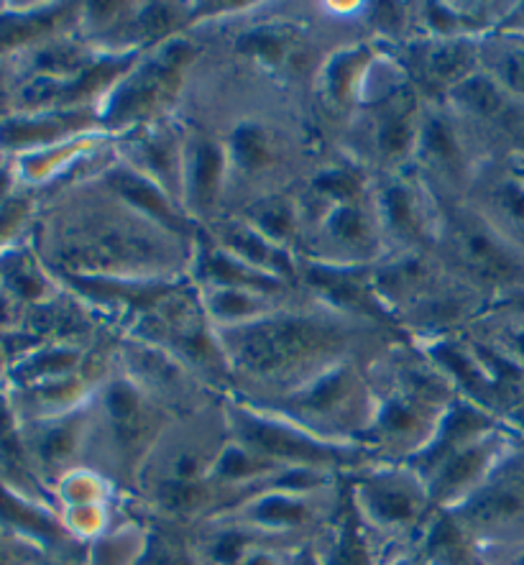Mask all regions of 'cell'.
<instances>
[{
    "instance_id": "1",
    "label": "cell",
    "mask_w": 524,
    "mask_h": 565,
    "mask_svg": "<svg viewBox=\"0 0 524 565\" xmlns=\"http://www.w3.org/2000/svg\"><path fill=\"white\" fill-rule=\"evenodd\" d=\"M328 341L330 335L325 330L312 322H269V326L248 333L246 341L240 343V361L259 374H271V371L292 366L302 356H310Z\"/></svg>"
},
{
    "instance_id": "2",
    "label": "cell",
    "mask_w": 524,
    "mask_h": 565,
    "mask_svg": "<svg viewBox=\"0 0 524 565\" xmlns=\"http://www.w3.org/2000/svg\"><path fill=\"white\" fill-rule=\"evenodd\" d=\"M463 514L475 530L524 535V473L512 471L486 483L471 497Z\"/></svg>"
},
{
    "instance_id": "3",
    "label": "cell",
    "mask_w": 524,
    "mask_h": 565,
    "mask_svg": "<svg viewBox=\"0 0 524 565\" xmlns=\"http://www.w3.org/2000/svg\"><path fill=\"white\" fill-rule=\"evenodd\" d=\"M238 430L244 443L261 454L269 461H295V463H328L335 461L338 454L330 446L304 438V435L281 427L277 423H266L254 415L238 417Z\"/></svg>"
},
{
    "instance_id": "4",
    "label": "cell",
    "mask_w": 524,
    "mask_h": 565,
    "mask_svg": "<svg viewBox=\"0 0 524 565\" xmlns=\"http://www.w3.org/2000/svg\"><path fill=\"white\" fill-rule=\"evenodd\" d=\"M366 510L384 524H407L419 514V494L413 483L378 476L364 487Z\"/></svg>"
},
{
    "instance_id": "5",
    "label": "cell",
    "mask_w": 524,
    "mask_h": 565,
    "mask_svg": "<svg viewBox=\"0 0 524 565\" xmlns=\"http://www.w3.org/2000/svg\"><path fill=\"white\" fill-rule=\"evenodd\" d=\"M108 417L120 446L126 450L141 446V438L149 433V412L131 386L116 384L108 392Z\"/></svg>"
},
{
    "instance_id": "6",
    "label": "cell",
    "mask_w": 524,
    "mask_h": 565,
    "mask_svg": "<svg viewBox=\"0 0 524 565\" xmlns=\"http://www.w3.org/2000/svg\"><path fill=\"white\" fill-rule=\"evenodd\" d=\"M491 456H494V450H491L486 440H475L471 446L466 443V446L453 450V454H448L442 458L446 463L440 466V479L435 481V494L448 497L469 487L471 481H475L483 473Z\"/></svg>"
},
{
    "instance_id": "7",
    "label": "cell",
    "mask_w": 524,
    "mask_h": 565,
    "mask_svg": "<svg viewBox=\"0 0 524 565\" xmlns=\"http://www.w3.org/2000/svg\"><path fill=\"white\" fill-rule=\"evenodd\" d=\"M271 466H274V461L264 458L261 454H256L254 448L244 450L240 446H228L221 454V458L215 461L213 471L217 479L238 481V479H254V476L269 471Z\"/></svg>"
},
{
    "instance_id": "8",
    "label": "cell",
    "mask_w": 524,
    "mask_h": 565,
    "mask_svg": "<svg viewBox=\"0 0 524 565\" xmlns=\"http://www.w3.org/2000/svg\"><path fill=\"white\" fill-rule=\"evenodd\" d=\"M254 516H256V522H261V524L297 527V524L310 520V507L304 502H297L295 497L271 494V497H264L261 502L254 507Z\"/></svg>"
},
{
    "instance_id": "9",
    "label": "cell",
    "mask_w": 524,
    "mask_h": 565,
    "mask_svg": "<svg viewBox=\"0 0 524 565\" xmlns=\"http://www.w3.org/2000/svg\"><path fill=\"white\" fill-rule=\"evenodd\" d=\"M466 254H469V258L479 269L491 274V277H510V274L517 271L512 258L502 248H496L494 241L475 231L466 233Z\"/></svg>"
},
{
    "instance_id": "10",
    "label": "cell",
    "mask_w": 524,
    "mask_h": 565,
    "mask_svg": "<svg viewBox=\"0 0 524 565\" xmlns=\"http://www.w3.org/2000/svg\"><path fill=\"white\" fill-rule=\"evenodd\" d=\"M368 561V547L359 524L353 520L343 522L341 537H338L333 553H330L328 565H371Z\"/></svg>"
},
{
    "instance_id": "11",
    "label": "cell",
    "mask_w": 524,
    "mask_h": 565,
    "mask_svg": "<svg viewBox=\"0 0 524 565\" xmlns=\"http://www.w3.org/2000/svg\"><path fill=\"white\" fill-rule=\"evenodd\" d=\"M120 188V192H124L126 198H131L133 203H139L141 207H147V210H151V213L154 215H159L161 221H164L167 225H174V217H172V213H169V207L164 205V200L159 198V192H154L149 188V184H143V182H139L136 180V177H131V174H120V177H116V180H113Z\"/></svg>"
},
{
    "instance_id": "12",
    "label": "cell",
    "mask_w": 524,
    "mask_h": 565,
    "mask_svg": "<svg viewBox=\"0 0 524 565\" xmlns=\"http://www.w3.org/2000/svg\"><path fill=\"white\" fill-rule=\"evenodd\" d=\"M217 172H221V154L213 143H203L197 154V174H195V188L200 198H210L213 195L215 184H217Z\"/></svg>"
},
{
    "instance_id": "13",
    "label": "cell",
    "mask_w": 524,
    "mask_h": 565,
    "mask_svg": "<svg viewBox=\"0 0 524 565\" xmlns=\"http://www.w3.org/2000/svg\"><path fill=\"white\" fill-rule=\"evenodd\" d=\"M34 545L0 527V565H42L34 558Z\"/></svg>"
},
{
    "instance_id": "14",
    "label": "cell",
    "mask_w": 524,
    "mask_h": 565,
    "mask_svg": "<svg viewBox=\"0 0 524 565\" xmlns=\"http://www.w3.org/2000/svg\"><path fill=\"white\" fill-rule=\"evenodd\" d=\"M236 154L240 159V164H246L248 169L264 164L266 159L264 136L256 131V128H240L236 134Z\"/></svg>"
},
{
    "instance_id": "15",
    "label": "cell",
    "mask_w": 524,
    "mask_h": 565,
    "mask_svg": "<svg viewBox=\"0 0 524 565\" xmlns=\"http://www.w3.org/2000/svg\"><path fill=\"white\" fill-rule=\"evenodd\" d=\"M463 98L469 100L471 108L479 113H496L499 105H502V100H499V93L494 90V85H489L486 79H471V83L466 85Z\"/></svg>"
},
{
    "instance_id": "16",
    "label": "cell",
    "mask_w": 524,
    "mask_h": 565,
    "mask_svg": "<svg viewBox=\"0 0 524 565\" xmlns=\"http://www.w3.org/2000/svg\"><path fill=\"white\" fill-rule=\"evenodd\" d=\"M407 143H409V128L405 124V118L394 116L386 120L382 131V149L389 151V154H399V151H405Z\"/></svg>"
},
{
    "instance_id": "17",
    "label": "cell",
    "mask_w": 524,
    "mask_h": 565,
    "mask_svg": "<svg viewBox=\"0 0 524 565\" xmlns=\"http://www.w3.org/2000/svg\"><path fill=\"white\" fill-rule=\"evenodd\" d=\"M427 149H430L435 157H440L442 161H453L458 157L456 143L450 139L448 128L438 124V120H432L430 128H427Z\"/></svg>"
},
{
    "instance_id": "18",
    "label": "cell",
    "mask_w": 524,
    "mask_h": 565,
    "mask_svg": "<svg viewBox=\"0 0 524 565\" xmlns=\"http://www.w3.org/2000/svg\"><path fill=\"white\" fill-rule=\"evenodd\" d=\"M382 425H384V430H389V433H399V435L413 433L417 425V417L407 409V405H402V402H392V405L384 412Z\"/></svg>"
},
{
    "instance_id": "19",
    "label": "cell",
    "mask_w": 524,
    "mask_h": 565,
    "mask_svg": "<svg viewBox=\"0 0 524 565\" xmlns=\"http://www.w3.org/2000/svg\"><path fill=\"white\" fill-rule=\"evenodd\" d=\"M499 203H502L504 213L524 228V190L517 188V184H506V188L499 192Z\"/></svg>"
},
{
    "instance_id": "20",
    "label": "cell",
    "mask_w": 524,
    "mask_h": 565,
    "mask_svg": "<svg viewBox=\"0 0 524 565\" xmlns=\"http://www.w3.org/2000/svg\"><path fill=\"white\" fill-rule=\"evenodd\" d=\"M333 231L338 236L343 238H359L361 236V217L353 213V210H343V213H338V217L333 221Z\"/></svg>"
},
{
    "instance_id": "21",
    "label": "cell",
    "mask_w": 524,
    "mask_h": 565,
    "mask_svg": "<svg viewBox=\"0 0 524 565\" xmlns=\"http://www.w3.org/2000/svg\"><path fill=\"white\" fill-rule=\"evenodd\" d=\"M504 77L514 90L524 93V52H514L504 62Z\"/></svg>"
},
{
    "instance_id": "22",
    "label": "cell",
    "mask_w": 524,
    "mask_h": 565,
    "mask_svg": "<svg viewBox=\"0 0 524 565\" xmlns=\"http://www.w3.org/2000/svg\"><path fill=\"white\" fill-rule=\"evenodd\" d=\"M463 62L466 60L461 52H453V50L440 52L438 56H435V72H438V75H453V72L461 70Z\"/></svg>"
},
{
    "instance_id": "23",
    "label": "cell",
    "mask_w": 524,
    "mask_h": 565,
    "mask_svg": "<svg viewBox=\"0 0 524 565\" xmlns=\"http://www.w3.org/2000/svg\"><path fill=\"white\" fill-rule=\"evenodd\" d=\"M261 223H264L266 231L274 233V236H281V233L287 231L289 215H287V210H281V207L279 210H269V213H264Z\"/></svg>"
},
{
    "instance_id": "24",
    "label": "cell",
    "mask_w": 524,
    "mask_h": 565,
    "mask_svg": "<svg viewBox=\"0 0 524 565\" xmlns=\"http://www.w3.org/2000/svg\"><path fill=\"white\" fill-rule=\"evenodd\" d=\"M389 207H392L394 221L402 223V225H407V221H409V207H407V200H405V195H402V190H392V195H389Z\"/></svg>"
},
{
    "instance_id": "25",
    "label": "cell",
    "mask_w": 524,
    "mask_h": 565,
    "mask_svg": "<svg viewBox=\"0 0 524 565\" xmlns=\"http://www.w3.org/2000/svg\"><path fill=\"white\" fill-rule=\"evenodd\" d=\"M221 310L225 315H236L240 310H246V300H240V297H236V295H225L221 300Z\"/></svg>"
},
{
    "instance_id": "26",
    "label": "cell",
    "mask_w": 524,
    "mask_h": 565,
    "mask_svg": "<svg viewBox=\"0 0 524 565\" xmlns=\"http://www.w3.org/2000/svg\"><path fill=\"white\" fill-rule=\"evenodd\" d=\"M8 363H6V353H3V349H0V382H8ZM3 394V392H0Z\"/></svg>"
},
{
    "instance_id": "27",
    "label": "cell",
    "mask_w": 524,
    "mask_h": 565,
    "mask_svg": "<svg viewBox=\"0 0 524 565\" xmlns=\"http://www.w3.org/2000/svg\"><path fill=\"white\" fill-rule=\"evenodd\" d=\"M517 345H520V353L524 356V333L517 338Z\"/></svg>"
},
{
    "instance_id": "28",
    "label": "cell",
    "mask_w": 524,
    "mask_h": 565,
    "mask_svg": "<svg viewBox=\"0 0 524 565\" xmlns=\"http://www.w3.org/2000/svg\"><path fill=\"white\" fill-rule=\"evenodd\" d=\"M514 565H524V551L517 555V561H514Z\"/></svg>"
}]
</instances>
